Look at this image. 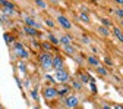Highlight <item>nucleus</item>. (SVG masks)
Listing matches in <instances>:
<instances>
[{"label":"nucleus","mask_w":123,"mask_h":109,"mask_svg":"<svg viewBox=\"0 0 123 109\" xmlns=\"http://www.w3.org/2000/svg\"><path fill=\"white\" fill-rule=\"evenodd\" d=\"M38 62H40V66H41L43 71H50V69H53V56L49 52L41 53L40 58H38Z\"/></svg>","instance_id":"f257e3e1"},{"label":"nucleus","mask_w":123,"mask_h":109,"mask_svg":"<svg viewBox=\"0 0 123 109\" xmlns=\"http://www.w3.org/2000/svg\"><path fill=\"white\" fill-rule=\"evenodd\" d=\"M13 53L16 55L19 59H28V58H29L28 50L24 47V44H22V43H19V41H16V43L13 44Z\"/></svg>","instance_id":"f03ea898"},{"label":"nucleus","mask_w":123,"mask_h":109,"mask_svg":"<svg viewBox=\"0 0 123 109\" xmlns=\"http://www.w3.org/2000/svg\"><path fill=\"white\" fill-rule=\"evenodd\" d=\"M69 78H70V75H69V71L66 69V68H63V69H59V71H54V80L57 81V83H68L69 81Z\"/></svg>","instance_id":"7ed1b4c3"},{"label":"nucleus","mask_w":123,"mask_h":109,"mask_svg":"<svg viewBox=\"0 0 123 109\" xmlns=\"http://www.w3.org/2000/svg\"><path fill=\"white\" fill-rule=\"evenodd\" d=\"M65 100V106L66 108H69V109H75L76 106L79 105V97L76 96V94H68L66 97H63Z\"/></svg>","instance_id":"20e7f679"},{"label":"nucleus","mask_w":123,"mask_h":109,"mask_svg":"<svg viewBox=\"0 0 123 109\" xmlns=\"http://www.w3.org/2000/svg\"><path fill=\"white\" fill-rule=\"evenodd\" d=\"M43 94H44V99H45V100H53V99H56V97L59 96L56 87H45Z\"/></svg>","instance_id":"39448f33"},{"label":"nucleus","mask_w":123,"mask_h":109,"mask_svg":"<svg viewBox=\"0 0 123 109\" xmlns=\"http://www.w3.org/2000/svg\"><path fill=\"white\" fill-rule=\"evenodd\" d=\"M57 22L60 24L62 28H65V29H72V28H73L72 22L65 16V15H57Z\"/></svg>","instance_id":"423d86ee"},{"label":"nucleus","mask_w":123,"mask_h":109,"mask_svg":"<svg viewBox=\"0 0 123 109\" xmlns=\"http://www.w3.org/2000/svg\"><path fill=\"white\" fill-rule=\"evenodd\" d=\"M65 68V62L60 56H53V69L54 71H59V69H63Z\"/></svg>","instance_id":"0eeeda50"},{"label":"nucleus","mask_w":123,"mask_h":109,"mask_svg":"<svg viewBox=\"0 0 123 109\" xmlns=\"http://www.w3.org/2000/svg\"><path fill=\"white\" fill-rule=\"evenodd\" d=\"M24 21H25V24H26V27H31V28H40V25L35 22V19L34 18H31V16H24Z\"/></svg>","instance_id":"6e6552de"},{"label":"nucleus","mask_w":123,"mask_h":109,"mask_svg":"<svg viewBox=\"0 0 123 109\" xmlns=\"http://www.w3.org/2000/svg\"><path fill=\"white\" fill-rule=\"evenodd\" d=\"M60 44H63V46H70L72 44V38H70V36H66V34H63L60 37Z\"/></svg>","instance_id":"1a4fd4ad"},{"label":"nucleus","mask_w":123,"mask_h":109,"mask_svg":"<svg viewBox=\"0 0 123 109\" xmlns=\"http://www.w3.org/2000/svg\"><path fill=\"white\" fill-rule=\"evenodd\" d=\"M113 34H114V37H116L120 43H123V33H122V29H120V28L114 27V28H113Z\"/></svg>","instance_id":"9d476101"},{"label":"nucleus","mask_w":123,"mask_h":109,"mask_svg":"<svg viewBox=\"0 0 123 109\" xmlns=\"http://www.w3.org/2000/svg\"><path fill=\"white\" fill-rule=\"evenodd\" d=\"M57 94H59V96H63V97H66V96L69 94V87H66V86H62L60 88H57Z\"/></svg>","instance_id":"9b49d317"},{"label":"nucleus","mask_w":123,"mask_h":109,"mask_svg":"<svg viewBox=\"0 0 123 109\" xmlns=\"http://www.w3.org/2000/svg\"><path fill=\"white\" fill-rule=\"evenodd\" d=\"M86 60H88V64H89L91 66H95V68H97V66H100L98 59H97V58H94V56H88V59H86Z\"/></svg>","instance_id":"f8f14e48"},{"label":"nucleus","mask_w":123,"mask_h":109,"mask_svg":"<svg viewBox=\"0 0 123 109\" xmlns=\"http://www.w3.org/2000/svg\"><path fill=\"white\" fill-rule=\"evenodd\" d=\"M98 33L101 34V36H104V37H109L110 36V31H109V28H107V27H98Z\"/></svg>","instance_id":"ddd939ff"},{"label":"nucleus","mask_w":123,"mask_h":109,"mask_svg":"<svg viewBox=\"0 0 123 109\" xmlns=\"http://www.w3.org/2000/svg\"><path fill=\"white\" fill-rule=\"evenodd\" d=\"M24 31H25V33L26 34H29V36H37V29L35 28H31V27H24Z\"/></svg>","instance_id":"4468645a"},{"label":"nucleus","mask_w":123,"mask_h":109,"mask_svg":"<svg viewBox=\"0 0 123 109\" xmlns=\"http://www.w3.org/2000/svg\"><path fill=\"white\" fill-rule=\"evenodd\" d=\"M65 47V53L66 55H75V52H76V49L73 47V46L70 44V46H63Z\"/></svg>","instance_id":"2eb2a0df"},{"label":"nucleus","mask_w":123,"mask_h":109,"mask_svg":"<svg viewBox=\"0 0 123 109\" xmlns=\"http://www.w3.org/2000/svg\"><path fill=\"white\" fill-rule=\"evenodd\" d=\"M49 40H50V43L51 44H54V46H57V44H60V41H59V38L54 36V34H49Z\"/></svg>","instance_id":"dca6fc26"},{"label":"nucleus","mask_w":123,"mask_h":109,"mask_svg":"<svg viewBox=\"0 0 123 109\" xmlns=\"http://www.w3.org/2000/svg\"><path fill=\"white\" fill-rule=\"evenodd\" d=\"M3 13L9 15V16H13L15 15V7H3Z\"/></svg>","instance_id":"f3484780"},{"label":"nucleus","mask_w":123,"mask_h":109,"mask_svg":"<svg viewBox=\"0 0 123 109\" xmlns=\"http://www.w3.org/2000/svg\"><path fill=\"white\" fill-rule=\"evenodd\" d=\"M95 69H97V72H98V74H100L101 77H105V75H109V72H107V69H105V68H103V66H97Z\"/></svg>","instance_id":"a211bd4d"},{"label":"nucleus","mask_w":123,"mask_h":109,"mask_svg":"<svg viewBox=\"0 0 123 109\" xmlns=\"http://www.w3.org/2000/svg\"><path fill=\"white\" fill-rule=\"evenodd\" d=\"M35 5L40 7V9H47V3L44 0H35Z\"/></svg>","instance_id":"6ab92c4d"},{"label":"nucleus","mask_w":123,"mask_h":109,"mask_svg":"<svg viewBox=\"0 0 123 109\" xmlns=\"http://www.w3.org/2000/svg\"><path fill=\"white\" fill-rule=\"evenodd\" d=\"M114 15H116V16L122 21L123 19V9H120V7H117V9H114Z\"/></svg>","instance_id":"aec40b11"},{"label":"nucleus","mask_w":123,"mask_h":109,"mask_svg":"<svg viewBox=\"0 0 123 109\" xmlns=\"http://www.w3.org/2000/svg\"><path fill=\"white\" fill-rule=\"evenodd\" d=\"M0 5H2L3 7H15L13 3H10L9 0H0Z\"/></svg>","instance_id":"412c9836"},{"label":"nucleus","mask_w":123,"mask_h":109,"mask_svg":"<svg viewBox=\"0 0 123 109\" xmlns=\"http://www.w3.org/2000/svg\"><path fill=\"white\" fill-rule=\"evenodd\" d=\"M79 18H81V19H82L84 22H89V21H91V18L88 16L86 13H84V12H82V13H79Z\"/></svg>","instance_id":"4be33fe9"},{"label":"nucleus","mask_w":123,"mask_h":109,"mask_svg":"<svg viewBox=\"0 0 123 109\" xmlns=\"http://www.w3.org/2000/svg\"><path fill=\"white\" fill-rule=\"evenodd\" d=\"M72 87H73L75 90H81V88H82V83H81V81H79V83H78V81H73V83H72Z\"/></svg>","instance_id":"5701e85b"},{"label":"nucleus","mask_w":123,"mask_h":109,"mask_svg":"<svg viewBox=\"0 0 123 109\" xmlns=\"http://www.w3.org/2000/svg\"><path fill=\"white\" fill-rule=\"evenodd\" d=\"M31 97H32L34 100H38V93H37V88L31 90Z\"/></svg>","instance_id":"b1692460"},{"label":"nucleus","mask_w":123,"mask_h":109,"mask_svg":"<svg viewBox=\"0 0 123 109\" xmlns=\"http://www.w3.org/2000/svg\"><path fill=\"white\" fill-rule=\"evenodd\" d=\"M81 80H82L84 83H88V81H89V78L86 77V74H81Z\"/></svg>","instance_id":"393cba45"},{"label":"nucleus","mask_w":123,"mask_h":109,"mask_svg":"<svg viewBox=\"0 0 123 109\" xmlns=\"http://www.w3.org/2000/svg\"><path fill=\"white\" fill-rule=\"evenodd\" d=\"M104 60H105V64L109 65V66H111V65H113V62H111V59H110V58H104Z\"/></svg>","instance_id":"a878e982"},{"label":"nucleus","mask_w":123,"mask_h":109,"mask_svg":"<svg viewBox=\"0 0 123 109\" xmlns=\"http://www.w3.org/2000/svg\"><path fill=\"white\" fill-rule=\"evenodd\" d=\"M101 22H103V24H104L105 27H109V25H110V22H109V21H107V19H101Z\"/></svg>","instance_id":"bb28decb"},{"label":"nucleus","mask_w":123,"mask_h":109,"mask_svg":"<svg viewBox=\"0 0 123 109\" xmlns=\"http://www.w3.org/2000/svg\"><path fill=\"white\" fill-rule=\"evenodd\" d=\"M45 24H47V25H49V27H51V28H53V27H54V24H53V22H51V21H49V19H47V21H45Z\"/></svg>","instance_id":"cd10ccee"},{"label":"nucleus","mask_w":123,"mask_h":109,"mask_svg":"<svg viewBox=\"0 0 123 109\" xmlns=\"http://www.w3.org/2000/svg\"><path fill=\"white\" fill-rule=\"evenodd\" d=\"M101 109H113V108H111V106H109V105H103V106H101Z\"/></svg>","instance_id":"c85d7f7f"},{"label":"nucleus","mask_w":123,"mask_h":109,"mask_svg":"<svg viewBox=\"0 0 123 109\" xmlns=\"http://www.w3.org/2000/svg\"><path fill=\"white\" fill-rule=\"evenodd\" d=\"M114 3H117V5H123V0H114Z\"/></svg>","instance_id":"c756f323"},{"label":"nucleus","mask_w":123,"mask_h":109,"mask_svg":"<svg viewBox=\"0 0 123 109\" xmlns=\"http://www.w3.org/2000/svg\"><path fill=\"white\" fill-rule=\"evenodd\" d=\"M113 109H123V106H120V105H116V106H114Z\"/></svg>","instance_id":"7c9ffc66"},{"label":"nucleus","mask_w":123,"mask_h":109,"mask_svg":"<svg viewBox=\"0 0 123 109\" xmlns=\"http://www.w3.org/2000/svg\"><path fill=\"white\" fill-rule=\"evenodd\" d=\"M120 25H122V28H123V19H122V21H120Z\"/></svg>","instance_id":"2f4dec72"},{"label":"nucleus","mask_w":123,"mask_h":109,"mask_svg":"<svg viewBox=\"0 0 123 109\" xmlns=\"http://www.w3.org/2000/svg\"><path fill=\"white\" fill-rule=\"evenodd\" d=\"M0 109H5V108H3V106H2V105H0Z\"/></svg>","instance_id":"473e14b6"}]
</instances>
